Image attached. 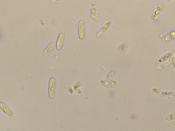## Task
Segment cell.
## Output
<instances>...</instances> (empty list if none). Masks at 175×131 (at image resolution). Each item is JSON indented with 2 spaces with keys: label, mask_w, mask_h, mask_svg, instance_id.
<instances>
[{
  "label": "cell",
  "mask_w": 175,
  "mask_h": 131,
  "mask_svg": "<svg viewBox=\"0 0 175 131\" xmlns=\"http://www.w3.org/2000/svg\"><path fill=\"white\" fill-rule=\"evenodd\" d=\"M54 47V43L53 42L50 43L46 47V48L43 52V54L44 56H47L50 53Z\"/></svg>",
  "instance_id": "4"
},
{
  "label": "cell",
  "mask_w": 175,
  "mask_h": 131,
  "mask_svg": "<svg viewBox=\"0 0 175 131\" xmlns=\"http://www.w3.org/2000/svg\"><path fill=\"white\" fill-rule=\"evenodd\" d=\"M78 37L80 39H83L85 37V24L83 20L79 21L78 24Z\"/></svg>",
  "instance_id": "1"
},
{
  "label": "cell",
  "mask_w": 175,
  "mask_h": 131,
  "mask_svg": "<svg viewBox=\"0 0 175 131\" xmlns=\"http://www.w3.org/2000/svg\"><path fill=\"white\" fill-rule=\"evenodd\" d=\"M64 39V34L62 33H60L57 37L56 44V48L57 50H60L62 48L63 46Z\"/></svg>",
  "instance_id": "3"
},
{
  "label": "cell",
  "mask_w": 175,
  "mask_h": 131,
  "mask_svg": "<svg viewBox=\"0 0 175 131\" xmlns=\"http://www.w3.org/2000/svg\"><path fill=\"white\" fill-rule=\"evenodd\" d=\"M0 109L2 112L10 117L14 116V113L12 110L10 109L6 104L3 102H0Z\"/></svg>",
  "instance_id": "2"
}]
</instances>
